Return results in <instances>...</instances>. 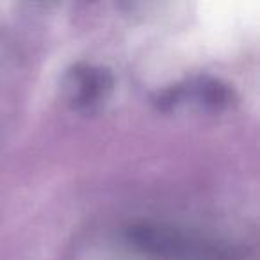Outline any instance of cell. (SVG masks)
I'll return each mask as SVG.
<instances>
[{
    "label": "cell",
    "mask_w": 260,
    "mask_h": 260,
    "mask_svg": "<svg viewBox=\"0 0 260 260\" xmlns=\"http://www.w3.org/2000/svg\"><path fill=\"white\" fill-rule=\"evenodd\" d=\"M132 239L134 244L157 260H230L217 246L173 228L143 224L132 232Z\"/></svg>",
    "instance_id": "1"
},
{
    "label": "cell",
    "mask_w": 260,
    "mask_h": 260,
    "mask_svg": "<svg viewBox=\"0 0 260 260\" xmlns=\"http://www.w3.org/2000/svg\"><path fill=\"white\" fill-rule=\"evenodd\" d=\"M111 87V79L104 70L77 68L72 72L66 84L68 98L75 107H87L100 100V96Z\"/></svg>",
    "instance_id": "2"
}]
</instances>
